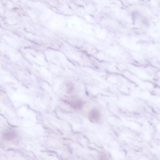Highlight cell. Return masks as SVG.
<instances>
[{
    "instance_id": "obj_4",
    "label": "cell",
    "mask_w": 160,
    "mask_h": 160,
    "mask_svg": "<svg viewBox=\"0 0 160 160\" xmlns=\"http://www.w3.org/2000/svg\"><path fill=\"white\" fill-rule=\"evenodd\" d=\"M74 86L71 83H69L66 85V90L67 92L70 93L73 92L74 90Z\"/></svg>"
},
{
    "instance_id": "obj_3",
    "label": "cell",
    "mask_w": 160,
    "mask_h": 160,
    "mask_svg": "<svg viewBox=\"0 0 160 160\" xmlns=\"http://www.w3.org/2000/svg\"><path fill=\"white\" fill-rule=\"evenodd\" d=\"M70 104L72 108L77 110L82 109L83 105V103L82 101L77 99L72 101Z\"/></svg>"
},
{
    "instance_id": "obj_2",
    "label": "cell",
    "mask_w": 160,
    "mask_h": 160,
    "mask_svg": "<svg viewBox=\"0 0 160 160\" xmlns=\"http://www.w3.org/2000/svg\"><path fill=\"white\" fill-rule=\"evenodd\" d=\"M100 118V113L97 110H92L89 114V119L92 122H97L99 120Z\"/></svg>"
},
{
    "instance_id": "obj_1",
    "label": "cell",
    "mask_w": 160,
    "mask_h": 160,
    "mask_svg": "<svg viewBox=\"0 0 160 160\" xmlns=\"http://www.w3.org/2000/svg\"><path fill=\"white\" fill-rule=\"evenodd\" d=\"M17 136L16 132L12 130H8L6 131L2 135V138L5 141H11L15 139Z\"/></svg>"
}]
</instances>
